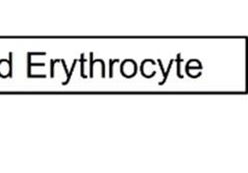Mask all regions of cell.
<instances>
[{
	"label": "cell",
	"instance_id": "obj_1",
	"mask_svg": "<svg viewBox=\"0 0 248 173\" xmlns=\"http://www.w3.org/2000/svg\"><path fill=\"white\" fill-rule=\"evenodd\" d=\"M183 62V60L181 59V53H178L177 54V76L180 79H182L183 76H182V74H181V63Z\"/></svg>",
	"mask_w": 248,
	"mask_h": 173
},
{
	"label": "cell",
	"instance_id": "obj_2",
	"mask_svg": "<svg viewBox=\"0 0 248 173\" xmlns=\"http://www.w3.org/2000/svg\"><path fill=\"white\" fill-rule=\"evenodd\" d=\"M173 60H171L170 61V63H169V66H168V70H167V72H165L164 73V80L162 81V82H160V85H163L165 81H166V79H167V76H168V73L170 72V69H171V66H172V64H173Z\"/></svg>",
	"mask_w": 248,
	"mask_h": 173
},
{
	"label": "cell",
	"instance_id": "obj_3",
	"mask_svg": "<svg viewBox=\"0 0 248 173\" xmlns=\"http://www.w3.org/2000/svg\"><path fill=\"white\" fill-rule=\"evenodd\" d=\"M117 62H118V60L109 61V76H111V78H113V65L114 63H117Z\"/></svg>",
	"mask_w": 248,
	"mask_h": 173
},
{
	"label": "cell",
	"instance_id": "obj_4",
	"mask_svg": "<svg viewBox=\"0 0 248 173\" xmlns=\"http://www.w3.org/2000/svg\"><path fill=\"white\" fill-rule=\"evenodd\" d=\"M82 57H84V54H81V60H80L81 64L84 63V61H85V60H84V58H82ZM81 76H82V78H85V79L87 78V76L84 74V65H81Z\"/></svg>",
	"mask_w": 248,
	"mask_h": 173
},
{
	"label": "cell",
	"instance_id": "obj_5",
	"mask_svg": "<svg viewBox=\"0 0 248 173\" xmlns=\"http://www.w3.org/2000/svg\"><path fill=\"white\" fill-rule=\"evenodd\" d=\"M91 55V78L93 76V52L90 53Z\"/></svg>",
	"mask_w": 248,
	"mask_h": 173
}]
</instances>
